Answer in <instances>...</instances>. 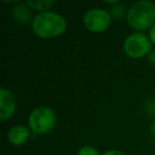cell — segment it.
Wrapping results in <instances>:
<instances>
[{
	"mask_svg": "<svg viewBox=\"0 0 155 155\" xmlns=\"http://www.w3.org/2000/svg\"><path fill=\"white\" fill-rule=\"evenodd\" d=\"M33 31L41 37H51L62 34L66 29V21L54 12H41L32 24Z\"/></svg>",
	"mask_w": 155,
	"mask_h": 155,
	"instance_id": "obj_1",
	"label": "cell"
},
{
	"mask_svg": "<svg viewBox=\"0 0 155 155\" xmlns=\"http://www.w3.org/2000/svg\"><path fill=\"white\" fill-rule=\"evenodd\" d=\"M155 5L141 0L134 3L127 12V22L136 30H146L155 24Z\"/></svg>",
	"mask_w": 155,
	"mask_h": 155,
	"instance_id": "obj_2",
	"label": "cell"
},
{
	"mask_svg": "<svg viewBox=\"0 0 155 155\" xmlns=\"http://www.w3.org/2000/svg\"><path fill=\"white\" fill-rule=\"evenodd\" d=\"M31 129L36 134H44L49 132L55 124L54 113L48 107H38L34 110L29 118Z\"/></svg>",
	"mask_w": 155,
	"mask_h": 155,
	"instance_id": "obj_3",
	"label": "cell"
},
{
	"mask_svg": "<svg viewBox=\"0 0 155 155\" xmlns=\"http://www.w3.org/2000/svg\"><path fill=\"white\" fill-rule=\"evenodd\" d=\"M151 49V43L142 33H133L124 41V51L132 58H140Z\"/></svg>",
	"mask_w": 155,
	"mask_h": 155,
	"instance_id": "obj_4",
	"label": "cell"
},
{
	"mask_svg": "<svg viewBox=\"0 0 155 155\" xmlns=\"http://www.w3.org/2000/svg\"><path fill=\"white\" fill-rule=\"evenodd\" d=\"M110 21L108 12L101 9H91L84 15V24L87 29L94 32L105 30Z\"/></svg>",
	"mask_w": 155,
	"mask_h": 155,
	"instance_id": "obj_5",
	"label": "cell"
},
{
	"mask_svg": "<svg viewBox=\"0 0 155 155\" xmlns=\"http://www.w3.org/2000/svg\"><path fill=\"white\" fill-rule=\"evenodd\" d=\"M1 102H0V118L5 119L11 117L14 114L15 110V98L12 95L11 91H9L5 88H1Z\"/></svg>",
	"mask_w": 155,
	"mask_h": 155,
	"instance_id": "obj_6",
	"label": "cell"
},
{
	"mask_svg": "<svg viewBox=\"0 0 155 155\" xmlns=\"http://www.w3.org/2000/svg\"><path fill=\"white\" fill-rule=\"evenodd\" d=\"M29 137V130L24 125L13 127L9 132V139L13 144H22Z\"/></svg>",
	"mask_w": 155,
	"mask_h": 155,
	"instance_id": "obj_7",
	"label": "cell"
},
{
	"mask_svg": "<svg viewBox=\"0 0 155 155\" xmlns=\"http://www.w3.org/2000/svg\"><path fill=\"white\" fill-rule=\"evenodd\" d=\"M54 3V1H48V0H43V1H32V0H29L27 1V5L29 7L33 8V9H36V10H45L48 9L49 7H51L52 5Z\"/></svg>",
	"mask_w": 155,
	"mask_h": 155,
	"instance_id": "obj_8",
	"label": "cell"
},
{
	"mask_svg": "<svg viewBox=\"0 0 155 155\" xmlns=\"http://www.w3.org/2000/svg\"><path fill=\"white\" fill-rule=\"evenodd\" d=\"M78 155H99V153H98V151L96 150L95 148L86 146V147H83V148L80 149Z\"/></svg>",
	"mask_w": 155,
	"mask_h": 155,
	"instance_id": "obj_9",
	"label": "cell"
},
{
	"mask_svg": "<svg viewBox=\"0 0 155 155\" xmlns=\"http://www.w3.org/2000/svg\"><path fill=\"white\" fill-rule=\"evenodd\" d=\"M150 38L153 44H155V24L150 29Z\"/></svg>",
	"mask_w": 155,
	"mask_h": 155,
	"instance_id": "obj_10",
	"label": "cell"
},
{
	"mask_svg": "<svg viewBox=\"0 0 155 155\" xmlns=\"http://www.w3.org/2000/svg\"><path fill=\"white\" fill-rule=\"evenodd\" d=\"M102 155H124L121 151H118V150H110V151H107L105 152L104 154Z\"/></svg>",
	"mask_w": 155,
	"mask_h": 155,
	"instance_id": "obj_11",
	"label": "cell"
},
{
	"mask_svg": "<svg viewBox=\"0 0 155 155\" xmlns=\"http://www.w3.org/2000/svg\"><path fill=\"white\" fill-rule=\"evenodd\" d=\"M149 60H150L151 62L153 63V64H155V50L149 54Z\"/></svg>",
	"mask_w": 155,
	"mask_h": 155,
	"instance_id": "obj_12",
	"label": "cell"
},
{
	"mask_svg": "<svg viewBox=\"0 0 155 155\" xmlns=\"http://www.w3.org/2000/svg\"><path fill=\"white\" fill-rule=\"evenodd\" d=\"M152 133H153V134H154V135H155V123H154V124L152 125Z\"/></svg>",
	"mask_w": 155,
	"mask_h": 155,
	"instance_id": "obj_13",
	"label": "cell"
}]
</instances>
